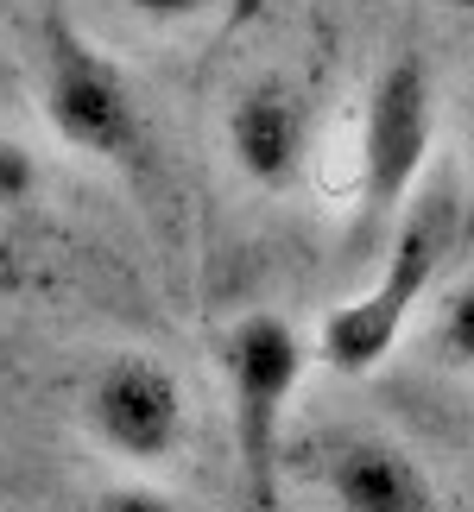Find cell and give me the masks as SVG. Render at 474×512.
<instances>
[{
  "instance_id": "obj_1",
  "label": "cell",
  "mask_w": 474,
  "mask_h": 512,
  "mask_svg": "<svg viewBox=\"0 0 474 512\" xmlns=\"http://www.w3.org/2000/svg\"><path fill=\"white\" fill-rule=\"evenodd\" d=\"M449 241H456V196L449 190H424L418 203L399 215L392 241L380 247V279L367 291H354L342 310L323 317V367L342 373V380H361V373L386 367L392 348L405 342L411 317H418L424 291L437 285V266L449 260Z\"/></svg>"
},
{
  "instance_id": "obj_2",
  "label": "cell",
  "mask_w": 474,
  "mask_h": 512,
  "mask_svg": "<svg viewBox=\"0 0 474 512\" xmlns=\"http://www.w3.org/2000/svg\"><path fill=\"white\" fill-rule=\"evenodd\" d=\"M437 146V83L424 57H392L380 83L367 89L361 114V159H354V209H348V253L386 247L399 215L418 203V184Z\"/></svg>"
},
{
  "instance_id": "obj_3",
  "label": "cell",
  "mask_w": 474,
  "mask_h": 512,
  "mask_svg": "<svg viewBox=\"0 0 474 512\" xmlns=\"http://www.w3.org/2000/svg\"><path fill=\"white\" fill-rule=\"evenodd\" d=\"M215 361L228 373V424H234V456L253 506H272L279 494V456H285V418L298 399L310 348L285 310H247L241 323L222 329Z\"/></svg>"
},
{
  "instance_id": "obj_4",
  "label": "cell",
  "mask_w": 474,
  "mask_h": 512,
  "mask_svg": "<svg viewBox=\"0 0 474 512\" xmlns=\"http://www.w3.org/2000/svg\"><path fill=\"white\" fill-rule=\"evenodd\" d=\"M38 108H45L51 133L70 152H83L95 165H140L146 159V108L121 64L89 45L64 13L45 19V51H38Z\"/></svg>"
},
{
  "instance_id": "obj_5",
  "label": "cell",
  "mask_w": 474,
  "mask_h": 512,
  "mask_svg": "<svg viewBox=\"0 0 474 512\" xmlns=\"http://www.w3.org/2000/svg\"><path fill=\"white\" fill-rule=\"evenodd\" d=\"M83 424L89 437L127 468H165L190 437V405L184 380L158 354H108L83 386Z\"/></svg>"
},
{
  "instance_id": "obj_6",
  "label": "cell",
  "mask_w": 474,
  "mask_h": 512,
  "mask_svg": "<svg viewBox=\"0 0 474 512\" xmlns=\"http://www.w3.org/2000/svg\"><path fill=\"white\" fill-rule=\"evenodd\" d=\"M310 133H316L310 95L291 76H253V83H241L228 102V121H222L234 171L260 190H291L310 171Z\"/></svg>"
},
{
  "instance_id": "obj_7",
  "label": "cell",
  "mask_w": 474,
  "mask_h": 512,
  "mask_svg": "<svg viewBox=\"0 0 474 512\" xmlns=\"http://www.w3.org/2000/svg\"><path fill=\"white\" fill-rule=\"evenodd\" d=\"M323 494L335 512H443L430 475L386 437H335L323 449Z\"/></svg>"
},
{
  "instance_id": "obj_8",
  "label": "cell",
  "mask_w": 474,
  "mask_h": 512,
  "mask_svg": "<svg viewBox=\"0 0 474 512\" xmlns=\"http://www.w3.org/2000/svg\"><path fill=\"white\" fill-rule=\"evenodd\" d=\"M430 348H437L443 367L474 373V279H462L437 310V329H430Z\"/></svg>"
},
{
  "instance_id": "obj_9",
  "label": "cell",
  "mask_w": 474,
  "mask_h": 512,
  "mask_svg": "<svg viewBox=\"0 0 474 512\" xmlns=\"http://www.w3.org/2000/svg\"><path fill=\"white\" fill-rule=\"evenodd\" d=\"M32 196H38V159L19 140L0 133V215H7V209H26Z\"/></svg>"
},
{
  "instance_id": "obj_10",
  "label": "cell",
  "mask_w": 474,
  "mask_h": 512,
  "mask_svg": "<svg viewBox=\"0 0 474 512\" xmlns=\"http://www.w3.org/2000/svg\"><path fill=\"white\" fill-rule=\"evenodd\" d=\"M83 512H190L177 494H165V487H146V481H121V487H102Z\"/></svg>"
},
{
  "instance_id": "obj_11",
  "label": "cell",
  "mask_w": 474,
  "mask_h": 512,
  "mask_svg": "<svg viewBox=\"0 0 474 512\" xmlns=\"http://www.w3.org/2000/svg\"><path fill=\"white\" fill-rule=\"evenodd\" d=\"M140 19H152V26H184V19H203L215 0H127Z\"/></svg>"
},
{
  "instance_id": "obj_12",
  "label": "cell",
  "mask_w": 474,
  "mask_h": 512,
  "mask_svg": "<svg viewBox=\"0 0 474 512\" xmlns=\"http://www.w3.org/2000/svg\"><path fill=\"white\" fill-rule=\"evenodd\" d=\"M468 171H474V133H468Z\"/></svg>"
}]
</instances>
